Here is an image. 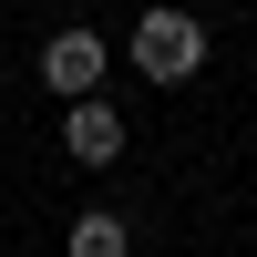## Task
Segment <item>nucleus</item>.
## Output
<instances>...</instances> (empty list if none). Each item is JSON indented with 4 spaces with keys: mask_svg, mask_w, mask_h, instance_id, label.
I'll list each match as a JSON object with an SVG mask.
<instances>
[{
    "mask_svg": "<svg viewBox=\"0 0 257 257\" xmlns=\"http://www.w3.org/2000/svg\"><path fill=\"white\" fill-rule=\"evenodd\" d=\"M123 62H134L144 82H165V93H175V82L206 72V21H196V11H144L134 41H123Z\"/></svg>",
    "mask_w": 257,
    "mask_h": 257,
    "instance_id": "obj_1",
    "label": "nucleus"
},
{
    "mask_svg": "<svg viewBox=\"0 0 257 257\" xmlns=\"http://www.w3.org/2000/svg\"><path fill=\"white\" fill-rule=\"evenodd\" d=\"M103 72H113V52H103V31H82V21H72V31H52V41H41V82H52L62 103L103 93Z\"/></svg>",
    "mask_w": 257,
    "mask_h": 257,
    "instance_id": "obj_2",
    "label": "nucleus"
},
{
    "mask_svg": "<svg viewBox=\"0 0 257 257\" xmlns=\"http://www.w3.org/2000/svg\"><path fill=\"white\" fill-rule=\"evenodd\" d=\"M62 155H72V165H93V175H103V165L123 155V113H113L103 93H82V103H62Z\"/></svg>",
    "mask_w": 257,
    "mask_h": 257,
    "instance_id": "obj_3",
    "label": "nucleus"
},
{
    "mask_svg": "<svg viewBox=\"0 0 257 257\" xmlns=\"http://www.w3.org/2000/svg\"><path fill=\"white\" fill-rule=\"evenodd\" d=\"M72 257H134V226L113 206H93V216H72Z\"/></svg>",
    "mask_w": 257,
    "mask_h": 257,
    "instance_id": "obj_4",
    "label": "nucleus"
}]
</instances>
